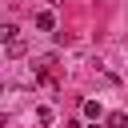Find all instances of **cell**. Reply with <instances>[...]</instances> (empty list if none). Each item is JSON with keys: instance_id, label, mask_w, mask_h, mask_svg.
I'll use <instances>...</instances> for the list:
<instances>
[{"instance_id": "cell-1", "label": "cell", "mask_w": 128, "mask_h": 128, "mask_svg": "<svg viewBox=\"0 0 128 128\" xmlns=\"http://www.w3.org/2000/svg\"><path fill=\"white\" fill-rule=\"evenodd\" d=\"M32 24H36V32H52V28H56V16H52V12H36Z\"/></svg>"}, {"instance_id": "cell-2", "label": "cell", "mask_w": 128, "mask_h": 128, "mask_svg": "<svg viewBox=\"0 0 128 128\" xmlns=\"http://www.w3.org/2000/svg\"><path fill=\"white\" fill-rule=\"evenodd\" d=\"M84 116H88V120H100V116H104L100 100H84Z\"/></svg>"}, {"instance_id": "cell-3", "label": "cell", "mask_w": 128, "mask_h": 128, "mask_svg": "<svg viewBox=\"0 0 128 128\" xmlns=\"http://www.w3.org/2000/svg\"><path fill=\"white\" fill-rule=\"evenodd\" d=\"M24 52H28V44H24V40H20V36H16V40H12V44H8V56H12V60H20V56H24Z\"/></svg>"}, {"instance_id": "cell-4", "label": "cell", "mask_w": 128, "mask_h": 128, "mask_svg": "<svg viewBox=\"0 0 128 128\" xmlns=\"http://www.w3.org/2000/svg\"><path fill=\"white\" fill-rule=\"evenodd\" d=\"M108 124H112V128H128V112H112Z\"/></svg>"}, {"instance_id": "cell-5", "label": "cell", "mask_w": 128, "mask_h": 128, "mask_svg": "<svg viewBox=\"0 0 128 128\" xmlns=\"http://www.w3.org/2000/svg\"><path fill=\"white\" fill-rule=\"evenodd\" d=\"M0 40L12 44V40H16V24H4V28H0Z\"/></svg>"}, {"instance_id": "cell-6", "label": "cell", "mask_w": 128, "mask_h": 128, "mask_svg": "<svg viewBox=\"0 0 128 128\" xmlns=\"http://www.w3.org/2000/svg\"><path fill=\"white\" fill-rule=\"evenodd\" d=\"M36 120H40V124H52V120H56V116H52V108H48V104H44V108H36Z\"/></svg>"}]
</instances>
